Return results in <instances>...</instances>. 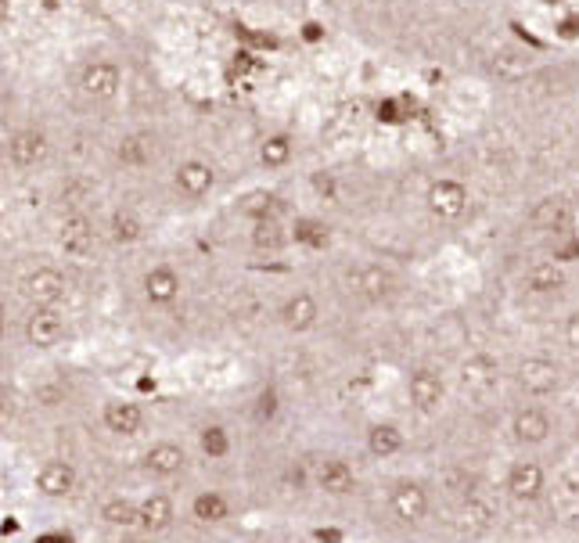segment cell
<instances>
[{"label":"cell","mask_w":579,"mask_h":543,"mask_svg":"<svg viewBox=\"0 0 579 543\" xmlns=\"http://www.w3.org/2000/svg\"><path fill=\"white\" fill-rule=\"evenodd\" d=\"M439 508H443V497H439L436 482L425 479V475L400 472L389 475L382 486V515L392 529L400 533H425L439 522Z\"/></svg>","instance_id":"obj_1"},{"label":"cell","mask_w":579,"mask_h":543,"mask_svg":"<svg viewBox=\"0 0 579 543\" xmlns=\"http://www.w3.org/2000/svg\"><path fill=\"white\" fill-rule=\"evenodd\" d=\"M500 497L518 511H536L554 497V468L544 454H515L500 475Z\"/></svg>","instance_id":"obj_2"},{"label":"cell","mask_w":579,"mask_h":543,"mask_svg":"<svg viewBox=\"0 0 579 543\" xmlns=\"http://www.w3.org/2000/svg\"><path fill=\"white\" fill-rule=\"evenodd\" d=\"M504 432L518 454H547L562 432V421L554 414L551 400H522L518 396V403H511L508 418H504Z\"/></svg>","instance_id":"obj_3"},{"label":"cell","mask_w":579,"mask_h":543,"mask_svg":"<svg viewBox=\"0 0 579 543\" xmlns=\"http://www.w3.org/2000/svg\"><path fill=\"white\" fill-rule=\"evenodd\" d=\"M126 69L112 54H90L72 72V94L87 108H112L123 98Z\"/></svg>","instance_id":"obj_4"},{"label":"cell","mask_w":579,"mask_h":543,"mask_svg":"<svg viewBox=\"0 0 579 543\" xmlns=\"http://www.w3.org/2000/svg\"><path fill=\"white\" fill-rule=\"evenodd\" d=\"M310 482L313 493L331 504H349L364 490V472H360L357 457L342 454V450H321L310 457Z\"/></svg>","instance_id":"obj_5"},{"label":"cell","mask_w":579,"mask_h":543,"mask_svg":"<svg viewBox=\"0 0 579 543\" xmlns=\"http://www.w3.org/2000/svg\"><path fill=\"white\" fill-rule=\"evenodd\" d=\"M0 144H4V173H11L18 180L44 173L54 155V141L47 134V126L33 123V119L11 126Z\"/></svg>","instance_id":"obj_6"},{"label":"cell","mask_w":579,"mask_h":543,"mask_svg":"<svg viewBox=\"0 0 579 543\" xmlns=\"http://www.w3.org/2000/svg\"><path fill=\"white\" fill-rule=\"evenodd\" d=\"M508 382L522 400H558L565 389V367L547 353H526L511 364Z\"/></svg>","instance_id":"obj_7"},{"label":"cell","mask_w":579,"mask_h":543,"mask_svg":"<svg viewBox=\"0 0 579 543\" xmlns=\"http://www.w3.org/2000/svg\"><path fill=\"white\" fill-rule=\"evenodd\" d=\"M403 396H407L410 410L418 418H439L450 400V378L439 364L432 360H421V364L407 367L403 374Z\"/></svg>","instance_id":"obj_8"},{"label":"cell","mask_w":579,"mask_h":543,"mask_svg":"<svg viewBox=\"0 0 579 543\" xmlns=\"http://www.w3.org/2000/svg\"><path fill=\"white\" fill-rule=\"evenodd\" d=\"M342 285L357 295L360 303L382 306L400 292V274H396L389 263H382V259H357V263H349L346 267Z\"/></svg>","instance_id":"obj_9"},{"label":"cell","mask_w":579,"mask_h":543,"mask_svg":"<svg viewBox=\"0 0 579 543\" xmlns=\"http://www.w3.org/2000/svg\"><path fill=\"white\" fill-rule=\"evenodd\" d=\"M162 159V137L152 126H134L112 144V166L119 173H148Z\"/></svg>","instance_id":"obj_10"},{"label":"cell","mask_w":579,"mask_h":543,"mask_svg":"<svg viewBox=\"0 0 579 543\" xmlns=\"http://www.w3.org/2000/svg\"><path fill=\"white\" fill-rule=\"evenodd\" d=\"M216 184H220V173L209 159L202 155H188V159L173 162L170 170V195L177 202H188V205H198L205 198L216 195Z\"/></svg>","instance_id":"obj_11"},{"label":"cell","mask_w":579,"mask_h":543,"mask_svg":"<svg viewBox=\"0 0 579 543\" xmlns=\"http://www.w3.org/2000/svg\"><path fill=\"white\" fill-rule=\"evenodd\" d=\"M274 321L281 324V331H288V335H295V339H303V335L321 328V321H324L321 295L313 292V288H292V292L277 303Z\"/></svg>","instance_id":"obj_12"},{"label":"cell","mask_w":579,"mask_h":543,"mask_svg":"<svg viewBox=\"0 0 579 543\" xmlns=\"http://www.w3.org/2000/svg\"><path fill=\"white\" fill-rule=\"evenodd\" d=\"M364 457L375 464H396L410 454V432L396 418H375L364 425Z\"/></svg>","instance_id":"obj_13"},{"label":"cell","mask_w":579,"mask_h":543,"mask_svg":"<svg viewBox=\"0 0 579 543\" xmlns=\"http://www.w3.org/2000/svg\"><path fill=\"white\" fill-rule=\"evenodd\" d=\"M54 238H58V249H62L69 259H90V252L98 249L101 231H98V223H94V216H90L87 209L72 205V209H65L62 220H58Z\"/></svg>","instance_id":"obj_14"},{"label":"cell","mask_w":579,"mask_h":543,"mask_svg":"<svg viewBox=\"0 0 579 543\" xmlns=\"http://www.w3.org/2000/svg\"><path fill=\"white\" fill-rule=\"evenodd\" d=\"M518 288H522V295L536 299V303H554V299H562L565 288H569L565 263H558V259H536V263H529V267L518 274Z\"/></svg>","instance_id":"obj_15"},{"label":"cell","mask_w":579,"mask_h":543,"mask_svg":"<svg viewBox=\"0 0 579 543\" xmlns=\"http://www.w3.org/2000/svg\"><path fill=\"white\" fill-rule=\"evenodd\" d=\"M468 205H472V191H468V184L457 177L432 180L425 191V209L443 223H457L464 213H468Z\"/></svg>","instance_id":"obj_16"},{"label":"cell","mask_w":579,"mask_h":543,"mask_svg":"<svg viewBox=\"0 0 579 543\" xmlns=\"http://www.w3.org/2000/svg\"><path fill=\"white\" fill-rule=\"evenodd\" d=\"M141 295L152 310H173L180 303V295H184V277H180V270L173 263H155V267L144 270Z\"/></svg>","instance_id":"obj_17"},{"label":"cell","mask_w":579,"mask_h":543,"mask_svg":"<svg viewBox=\"0 0 579 543\" xmlns=\"http://www.w3.org/2000/svg\"><path fill=\"white\" fill-rule=\"evenodd\" d=\"M22 331L33 349H54L65 339V313L58 306H33Z\"/></svg>","instance_id":"obj_18"},{"label":"cell","mask_w":579,"mask_h":543,"mask_svg":"<svg viewBox=\"0 0 579 543\" xmlns=\"http://www.w3.org/2000/svg\"><path fill=\"white\" fill-rule=\"evenodd\" d=\"M572 220H576V209L565 195H544L540 202L529 209V223H533L540 234H562L572 231Z\"/></svg>","instance_id":"obj_19"},{"label":"cell","mask_w":579,"mask_h":543,"mask_svg":"<svg viewBox=\"0 0 579 543\" xmlns=\"http://www.w3.org/2000/svg\"><path fill=\"white\" fill-rule=\"evenodd\" d=\"M144 472L152 479H177L184 468H188V450L173 439H162V443H152L141 457Z\"/></svg>","instance_id":"obj_20"},{"label":"cell","mask_w":579,"mask_h":543,"mask_svg":"<svg viewBox=\"0 0 579 543\" xmlns=\"http://www.w3.org/2000/svg\"><path fill=\"white\" fill-rule=\"evenodd\" d=\"M245 414H249V425L259 428V432H263V428H274L277 421H281V414H285V392H281V385L277 382L259 385L249 396Z\"/></svg>","instance_id":"obj_21"},{"label":"cell","mask_w":579,"mask_h":543,"mask_svg":"<svg viewBox=\"0 0 579 543\" xmlns=\"http://www.w3.org/2000/svg\"><path fill=\"white\" fill-rule=\"evenodd\" d=\"M65 292H69V281L58 267H36L26 277V295L33 306H62Z\"/></svg>","instance_id":"obj_22"},{"label":"cell","mask_w":579,"mask_h":543,"mask_svg":"<svg viewBox=\"0 0 579 543\" xmlns=\"http://www.w3.org/2000/svg\"><path fill=\"white\" fill-rule=\"evenodd\" d=\"M457 378H461V385L472 392V396H486L490 389H497L500 367L490 353H472V357L461 364V374H457Z\"/></svg>","instance_id":"obj_23"},{"label":"cell","mask_w":579,"mask_h":543,"mask_svg":"<svg viewBox=\"0 0 579 543\" xmlns=\"http://www.w3.org/2000/svg\"><path fill=\"white\" fill-rule=\"evenodd\" d=\"M191 518L198 526H223L234 518V500L223 490H202L191 497Z\"/></svg>","instance_id":"obj_24"},{"label":"cell","mask_w":579,"mask_h":543,"mask_svg":"<svg viewBox=\"0 0 579 543\" xmlns=\"http://www.w3.org/2000/svg\"><path fill=\"white\" fill-rule=\"evenodd\" d=\"M249 241L256 252H267V256H277L292 245V227L281 223V216H263V220H252Z\"/></svg>","instance_id":"obj_25"},{"label":"cell","mask_w":579,"mask_h":543,"mask_svg":"<svg viewBox=\"0 0 579 543\" xmlns=\"http://www.w3.org/2000/svg\"><path fill=\"white\" fill-rule=\"evenodd\" d=\"M173 518H177V504L166 493H152L137 504V529H144V533H166Z\"/></svg>","instance_id":"obj_26"},{"label":"cell","mask_w":579,"mask_h":543,"mask_svg":"<svg viewBox=\"0 0 579 543\" xmlns=\"http://www.w3.org/2000/svg\"><path fill=\"white\" fill-rule=\"evenodd\" d=\"M105 428L108 432H116V436H137L144 428V410L141 403L134 400H112L105 403Z\"/></svg>","instance_id":"obj_27"},{"label":"cell","mask_w":579,"mask_h":543,"mask_svg":"<svg viewBox=\"0 0 579 543\" xmlns=\"http://www.w3.org/2000/svg\"><path fill=\"white\" fill-rule=\"evenodd\" d=\"M105 234H108V241H116V245H137V241L144 238L141 213H137V209H130V205H119V209H112Z\"/></svg>","instance_id":"obj_28"},{"label":"cell","mask_w":579,"mask_h":543,"mask_svg":"<svg viewBox=\"0 0 579 543\" xmlns=\"http://www.w3.org/2000/svg\"><path fill=\"white\" fill-rule=\"evenodd\" d=\"M198 450L205 461H227L234 454V432L223 421H209L198 428Z\"/></svg>","instance_id":"obj_29"},{"label":"cell","mask_w":579,"mask_h":543,"mask_svg":"<svg viewBox=\"0 0 579 543\" xmlns=\"http://www.w3.org/2000/svg\"><path fill=\"white\" fill-rule=\"evenodd\" d=\"M292 159H295V141L288 134H267L259 141V166L267 173L288 170Z\"/></svg>","instance_id":"obj_30"},{"label":"cell","mask_w":579,"mask_h":543,"mask_svg":"<svg viewBox=\"0 0 579 543\" xmlns=\"http://www.w3.org/2000/svg\"><path fill=\"white\" fill-rule=\"evenodd\" d=\"M36 486H40V493H47V497H69L72 486H76V472H72V464L51 461L40 468Z\"/></svg>","instance_id":"obj_31"},{"label":"cell","mask_w":579,"mask_h":543,"mask_svg":"<svg viewBox=\"0 0 579 543\" xmlns=\"http://www.w3.org/2000/svg\"><path fill=\"white\" fill-rule=\"evenodd\" d=\"M292 241L299 245V249H306V252L328 249V241H331L328 223L317 220V216H299V220L292 223Z\"/></svg>","instance_id":"obj_32"},{"label":"cell","mask_w":579,"mask_h":543,"mask_svg":"<svg viewBox=\"0 0 579 543\" xmlns=\"http://www.w3.org/2000/svg\"><path fill=\"white\" fill-rule=\"evenodd\" d=\"M493 76L497 80H518V76H526L529 72V54L522 51H497L490 62Z\"/></svg>","instance_id":"obj_33"},{"label":"cell","mask_w":579,"mask_h":543,"mask_svg":"<svg viewBox=\"0 0 579 543\" xmlns=\"http://www.w3.org/2000/svg\"><path fill=\"white\" fill-rule=\"evenodd\" d=\"M101 518H105L108 526L130 529V526H137V504L134 500H126V497H112L105 508H101Z\"/></svg>","instance_id":"obj_34"},{"label":"cell","mask_w":579,"mask_h":543,"mask_svg":"<svg viewBox=\"0 0 579 543\" xmlns=\"http://www.w3.org/2000/svg\"><path fill=\"white\" fill-rule=\"evenodd\" d=\"M562 346H565V353L579 357V306L562 317Z\"/></svg>","instance_id":"obj_35"},{"label":"cell","mask_w":579,"mask_h":543,"mask_svg":"<svg viewBox=\"0 0 579 543\" xmlns=\"http://www.w3.org/2000/svg\"><path fill=\"white\" fill-rule=\"evenodd\" d=\"M313 187H317V195L335 198V177H331V173H317V177H313Z\"/></svg>","instance_id":"obj_36"},{"label":"cell","mask_w":579,"mask_h":543,"mask_svg":"<svg viewBox=\"0 0 579 543\" xmlns=\"http://www.w3.org/2000/svg\"><path fill=\"white\" fill-rule=\"evenodd\" d=\"M4 331H8V310H4V303H0V339H4Z\"/></svg>","instance_id":"obj_37"},{"label":"cell","mask_w":579,"mask_h":543,"mask_svg":"<svg viewBox=\"0 0 579 543\" xmlns=\"http://www.w3.org/2000/svg\"><path fill=\"white\" fill-rule=\"evenodd\" d=\"M40 543H69V540H58V536H44Z\"/></svg>","instance_id":"obj_38"},{"label":"cell","mask_w":579,"mask_h":543,"mask_svg":"<svg viewBox=\"0 0 579 543\" xmlns=\"http://www.w3.org/2000/svg\"><path fill=\"white\" fill-rule=\"evenodd\" d=\"M119 543H152V540H141V536H130V540H119Z\"/></svg>","instance_id":"obj_39"}]
</instances>
